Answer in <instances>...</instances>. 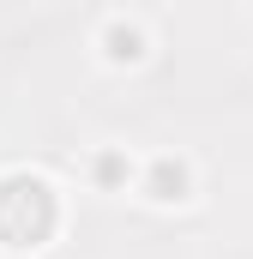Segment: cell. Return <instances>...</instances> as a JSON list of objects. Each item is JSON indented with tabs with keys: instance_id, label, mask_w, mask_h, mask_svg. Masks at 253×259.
I'll list each match as a JSON object with an SVG mask.
<instances>
[{
	"instance_id": "cell-1",
	"label": "cell",
	"mask_w": 253,
	"mask_h": 259,
	"mask_svg": "<svg viewBox=\"0 0 253 259\" xmlns=\"http://www.w3.org/2000/svg\"><path fill=\"white\" fill-rule=\"evenodd\" d=\"M109 42H115V55H126V61L139 55V36H133V30H109Z\"/></svg>"
}]
</instances>
